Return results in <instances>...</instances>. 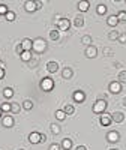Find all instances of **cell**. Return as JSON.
Listing matches in <instances>:
<instances>
[{"label": "cell", "mask_w": 126, "mask_h": 150, "mask_svg": "<svg viewBox=\"0 0 126 150\" xmlns=\"http://www.w3.org/2000/svg\"><path fill=\"white\" fill-rule=\"evenodd\" d=\"M32 51H35L36 54H42L44 51H47V41L44 38H36V39H33Z\"/></svg>", "instance_id": "1"}, {"label": "cell", "mask_w": 126, "mask_h": 150, "mask_svg": "<svg viewBox=\"0 0 126 150\" xmlns=\"http://www.w3.org/2000/svg\"><path fill=\"white\" fill-rule=\"evenodd\" d=\"M107 107H108V102L105 101V99H98V101L93 104L92 110H93L95 114H102V112H105Z\"/></svg>", "instance_id": "2"}, {"label": "cell", "mask_w": 126, "mask_h": 150, "mask_svg": "<svg viewBox=\"0 0 126 150\" xmlns=\"http://www.w3.org/2000/svg\"><path fill=\"white\" fill-rule=\"evenodd\" d=\"M41 89H42L44 92H51V90L54 89V80L50 78V77L42 78V81H41Z\"/></svg>", "instance_id": "3"}, {"label": "cell", "mask_w": 126, "mask_h": 150, "mask_svg": "<svg viewBox=\"0 0 126 150\" xmlns=\"http://www.w3.org/2000/svg\"><path fill=\"white\" fill-rule=\"evenodd\" d=\"M41 6H42L41 2H33V0H27V2L24 3V9L27 12H35L38 9H41Z\"/></svg>", "instance_id": "4"}, {"label": "cell", "mask_w": 126, "mask_h": 150, "mask_svg": "<svg viewBox=\"0 0 126 150\" xmlns=\"http://www.w3.org/2000/svg\"><path fill=\"white\" fill-rule=\"evenodd\" d=\"M69 27H71V21H69L68 18H62V20L57 23V29L62 30V32H68Z\"/></svg>", "instance_id": "5"}, {"label": "cell", "mask_w": 126, "mask_h": 150, "mask_svg": "<svg viewBox=\"0 0 126 150\" xmlns=\"http://www.w3.org/2000/svg\"><path fill=\"white\" fill-rule=\"evenodd\" d=\"M84 54H86L87 59H95V57L98 56V48H96L95 45L87 47V48H86V51H84Z\"/></svg>", "instance_id": "6"}, {"label": "cell", "mask_w": 126, "mask_h": 150, "mask_svg": "<svg viewBox=\"0 0 126 150\" xmlns=\"http://www.w3.org/2000/svg\"><path fill=\"white\" fill-rule=\"evenodd\" d=\"M99 122H101V125H102V126H110V125L113 123L111 114H108V112H102V114H101Z\"/></svg>", "instance_id": "7"}, {"label": "cell", "mask_w": 126, "mask_h": 150, "mask_svg": "<svg viewBox=\"0 0 126 150\" xmlns=\"http://www.w3.org/2000/svg\"><path fill=\"white\" fill-rule=\"evenodd\" d=\"M108 89H110V92H111V93L117 95V93H120V92H122V84H120L119 81H111V83H110V86H108Z\"/></svg>", "instance_id": "8"}, {"label": "cell", "mask_w": 126, "mask_h": 150, "mask_svg": "<svg viewBox=\"0 0 126 150\" xmlns=\"http://www.w3.org/2000/svg\"><path fill=\"white\" fill-rule=\"evenodd\" d=\"M107 140H108L110 143H117V141L120 140V134H119L117 131H110V132L107 134Z\"/></svg>", "instance_id": "9"}, {"label": "cell", "mask_w": 126, "mask_h": 150, "mask_svg": "<svg viewBox=\"0 0 126 150\" xmlns=\"http://www.w3.org/2000/svg\"><path fill=\"white\" fill-rule=\"evenodd\" d=\"M74 101L75 102H78V104H83L86 101V93L83 90H77V92H74Z\"/></svg>", "instance_id": "10"}, {"label": "cell", "mask_w": 126, "mask_h": 150, "mask_svg": "<svg viewBox=\"0 0 126 150\" xmlns=\"http://www.w3.org/2000/svg\"><path fill=\"white\" fill-rule=\"evenodd\" d=\"M111 119L116 123H122V122H125V114L122 111H114V112H111Z\"/></svg>", "instance_id": "11"}, {"label": "cell", "mask_w": 126, "mask_h": 150, "mask_svg": "<svg viewBox=\"0 0 126 150\" xmlns=\"http://www.w3.org/2000/svg\"><path fill=\"white\" fill-rule=\"evenodd\" d=\"M21 45H23V50H24V51H32V48H33V41L30 39V38H24V39L21 41Z\"/></svg>", "instance_id": "12"}, {"label": "cell", "mask_w": 126, "mask_h": 150, "mask_svg": "<svg viewBox=\"0 0 126 150\" xmlns=\"http://www.w3.org/2000/svg\"><path fill=\"white\" fill-rule=\"evenodd\" d=\"M2 123H3V126H5V128H12L15 122H14V117H12L11 114H6V116H3Z\"/></svg>", "instance_id": "13"}, {"label": "cell", "mask_w": 126, "mask_h": 150, "mask_svg": "<svg viewBox=\"0 0 126 150\" xmlns=\"http://www.w3.org/2000/svg\"><path fill=\"white\" fill-rule=\"evenodd\" d=\"M29 141H30L32 144H39V143H41V134H39V132H32V134L29 135Z\"/></svg>", "instance_id": "14"}, {"label": "cell", "mask_w": 126, "mask_h": 150, "mask_svg": "<svg viewBox=\"0 0 126 150\" xmlns=\"http://www.w3.org/2000/svg\"><path fill=\"white\" fill-rule=\"evenodd\" d=\"M74 77V71L71 69V68H63L62 69V78H65V80H71Z\"/></svg>", "instance_id": "15"}, {"label": "cell", "mask_w": 126, "mask_h": 150, "mask_svg": "<svg viewBox=\"0 0 126 150\" xmlns=\"http://www.w3.org/2000/svg\"><path fill=\"white\" fill-rule=\"evenodd\" d=\"M47 71L50 74H56L59 71V63H57V62H48V63H47Z\"/></svg>", "instance_id": "16"}, {"label": "cell", "mask_w": 126, "mask_h": 150, "mask_svg": "<svg viewBox=\"0 0 126 150\" xmlns=\"http://www.w3.org/2000/svg\"><path fill=\"white\" fill-rule=\"evenodd\" d=\"M90 8V3L87 2V0H81V2H78V11L80 12H87Z\"/></svg>", "instance_id": "17"}, {"label": "cell", "mask_w": 126, "mask_h": 150, "mask_svg": "<svg viewBox=\"0 0 126 150\" xmlns=\"http://www.w3.org/2000/svg\"><path fill=\"white\" fill-rule=\"evenodd\" d=\"M107 24L110 27H116L117 24H119V18H117V15H110L108 18H107Z\"/></svg>", "instance_id": "18"}, {"label": "cell", "mask_w": 126, "mask_h": 150, "mask_svg": "<svg viewBox=\"0 0 126 150\" xmlns=\"http://www.w3.org/2000/svg\"><path fill=\"white\" fill-rule=\"evenodd\" d=\"M74 26H75V27H83V26H84V17H83V15H77V17H75Z\"/></svg>", "instance_id": "19"}, {"label": "cell", "mask_w": 126, "mask_h": 150, "mask_svg": "<svg viewBox=\"0 0 126 150\" xmlns=\"http://www.w3.org/2000/svg\"><path fill=\"white\" fill-rule=\"evenodd\" d=\"M62 149L63 150H71L72 149V140L71 138H65L62 141Z\"/></svg>", "instance_id": "20"}, {"label": "cell", "mask_w": 126, "mask_h": 150, "mask_svg": "<svg viewBox=\"0 0 126 150\" xmlns=\"http://www.w3.org/2000/svg\"><path fill=\"white\" fill-rule=\"evenodd\" d=\"M63 111H65V114H66V116H72L74 112H75V108H74V105L66 104V105H65V108H63Z\"/></svg>", "instance_id": "21"}, {"label": "cell", "mask_w": 126, "mask_h": 150, "mask_svg": "<svg viewBox=\"0 0 126 150\" xmlns=\"http://www.w3.org/2000/svg\"><path fill=\"white\" fill-rule=\"evenodd\" d=\"M32 57H33L32 51H24V53L20 56V59H21L23 62H30V60H32Z\"/></svg>", "instance_id": "22"}, {"label": "cell", "mask_w": 126, "mask_h": 150, "mask_svg": "<svg viewBox=\"0 0 126 150\" xmlns=\"http://www.w3.org/2000/svg\"><path fill=\"white\" fill-rule=\"evenodd\" d=\"M50 129H51V132H53L54 135H59V134L62 132V128L59 126L57 123H51V125H50Z\"/></svg>", "instance_id": "23"}, {"label": "cell", "mask_w": 126, "mask_h": 150, "mask_svg": "<svg viewBox=\"0 0 126 150\" xmlns=\"http://www.w3.org/2000/svg\"><path fill=\"white\" fill-rule=\"evenodd\" d=\"M3 96L6 99H11L12 96H14V89H11V87H5V89H3Z\"/></svg>", "instance_id": "24"}, {"label": "cell", "mask_w": 126, "mask_h": 150, "mask_svg": "<svg viewBox=\"0 0 126 150\" xmlns=\"http://www.w3.org/2000/svg\"><path fill=\"white\" fill-rule=\"evenodd\" d=\"M54 116H56V119L60 120V122H63V120L66 119V114H65V111H63V110H57V111L54 112Z\"/></svg>", "instance_id": "25"}, {"label": "cell", "mask_w": 126, "mask_h": 150, "mask_svg": "<svg viewBox=\"0 0 126 150\" xmlns=\"http://www.w3.org/2000/svg\"><path fill=\"white\" fill-rule=\"evenodd\" d=\"M81 42H83L84 45H87V47H90L92 42H93V41H92V36H90V35H84V36L81 38Z\"/></svg>", "instance_id": "26"}, {"label": "cell", "mask_w": 126, "mask_h": 150, "mask_svg": "<svg viewBox=\"0 0 126 150\" xmlns=\"http://www.w3.org/2000/svg\"><path fill=\"white\" fill-rule=\"evenodd\" d=\"M96 12H98L99 15H105V14H107V5H104V3L98 5V8H96Z\"/></svg>", "instance_id": "27"}, {"label": "cell", "mask_w": 126, "mask_h": 150, "mask_svg": "<svg viewBox=\"0 0 126 150\" xmlns=\"http://www.w3.org/2000/svg\"><path fill=\"white\" fill-rule=\"evenodd\" d=\"M20 110H21L20 104H17V102H12L11 104V112H12V114H18Z\"/></svg>", "instance_id": "28"}, {"label": "cell", "mask_w": 126, "mask_h": 150, "mask_svg": "<svg viewBox=\"0 0 126 150\" xmlns=\"http://www.w3.org/2000/svg\"><path fill=\"white\" fill-rule=\"evenodd\" d=\"M117 78H119L117 81H119L120 84H126V71H120Z\"/></svg>", "instance_id": "29"}, {"label": "cell", "mask_w": 126, "mask_h": 150, "mask_svg": "<svg viewBox=\"0 0 126 150\" xmlns=\"http://www.w3.org/2000/svg\"><path fill=\"white\" fill-rule=\"evenodd\" d=\"M119 36H120V33L117 32V30H111L110 33H108V38L111 41H117L119 39Z\"/></svg>", "instance_id": "30"}, {"label": "cell", "mask_w": 126, "mask_h": 150, "mask_svg": "<svg viewBox=\"0 0 126 150\" xmlns=\"http://www.w3.org/2000/svg\"><path fill=\"white\" fill-rule=\"evenodd\" d=\"M23 108H24V110H27V111H30V110L33 108V102L30 101V99H26V101L23 102Z\"/></svg>", "instance_id": "31"}, {"label": "cell", "mask_w": 126, "mask_h": 150, "mask_svg": "<svg viewBox=\"0 0 126 150\" xmlns=\"http://www.w3.org/2000/svg\"><path fill=\"white\" fill-rule=\"evenodd\" d=\"M5 18H6V21H9V23H12V21H15V12H12V11H9L8 14L5 15Z\"/></svg>", "instance_id": "32"}, {"label": "cell", "mask_w": 126, "mask_h": 150, "mask_svg": "<svg viewBox=\"0 0 126 150\" xmlns=\"http://www.w3.org/2000/svg\"><path fill=\"white\" fill-rule=\"evenodd\" d=\"M50 39L51 41H59V30H51L50 32Z\"/></svg>", "instance_id": "33"}, {"label": "cell", "mask_w": 126, "mask_h": 150, "mask_svg": "<svg viewBox=\"0 0 126 150\" xmlns=\"http://www.w3.org/2000/svg\"><path fill=\"white\" fill-rule=\"evenodd\" d=\"M0 110H2L3 112H11V104L9 102H3L2 107H0Z\"/></svg>", "instance_id": "34"}, {"label": "cell", "mask_w": 126, "mask_h": 150, "mask_svg": "<svg viewBox=\"0 0 126 150\" xmlns=\"http://www.w3.org/2000/svg\"><path fill=\"white\" fill-rule=\"evenodd\" d=\"M117 18H119V23L120 21H126V11H120L117 14Z\"/></svg>", "instance_id": "35"}, {"label": "cell", "mask_w": 126, "mask_h": 150, "mask_svg": "<svg viewBox=\"0 0 126 150\" xmlns=\"http://www.w3.org/2000/svg\"><path fill=\"white\" fill-rule=\"evenodd\" d=\"M8 12H9V9L6 5H0V15H6Z\"/></svg>", "instance_id": "36"}, {"label": "cell", "mask_w": 126, "mask_h": 150, "mask_svg": "<svg viewBox=\"0 0 126 150\" xmlns=\"http://www.w3.org/2000/svg\"><path fill=\"white\" fill-rule=\"evenodd\" d=\"M120 44H126V33H120V36H119V39H117Z\"/></svg>", "instance_id": "37"}, {"label": "cell", "mask_w": 126, "mask_h": 150, "mask_svg": "<svg viewBox=\"0 0 126 150\" xmlns=\"http://www.w3.org/2000/svg\"><path fill=\"white\" fill-rule=\"evenodd\" d=\"M15 50H17V54H20V56L24 53V50H23V45H21V42L17 45V48H15Z\"/></svg>", "instance_id": "38"}, {"label": "cell", "mask_w": 126, "mask_h": 150, "mask_svg": "<svg viewBox=\"0 0 126 150\" xmlns=\"http://www.w3.org/2000/svg\"><path fill=\"white\" fill-rule=\"evenodd\" d=\"M60 147H62V146H59V144H56V143H54V144L50 146V149H48V150H60Z\"/></svg>", "instance_id": "39"}, {"label": "cell", "mask_w": 126, "mask_h": 150, "mask_svg": "<svg viewBox=\"0 0 126 150\" xmlns=\"http://www.w3.org/2000/svg\"><path fill=\"white\" fill-rule=\"evenodd\" d=\"M104 54H105V56H113V50H111V48H105V50H104Z\"/></svg>", "instance_id": "40"}, {"label": "cell", "mask_w": 126, "mask_h": 150, "mask_svg": "<svg viewBox=\"0 0 126 150\" xmlns=\"http://www.w3.org/2000/svg\"><path fill=\"white\" fill-rule=\"evenodd\" d=\"M5 78V68H0V80Z\"/></svg>", "instance_id": "41"}, {"label": "cell", "mask_w": 126, "mask_h": 150, "mask_svg": "<svg viewBox=\"0 0 126 150\" xmlns=\"http://www.w3.org/2000/svg\"><path fill=\"white\" fill-rule=\"evenodd\" d=\"M47 141V135L45 134H41V143H45Z\"/></svg>", "instance_id": "42"}, {"label": "cell", "mask_w": 126, "mask_h": 150, "mask_svg": "<svg viewBox=\"0 0 126 150\" xmlns=\"http://www.w3.org/2000/svg\"><path fill=\"white\" fill-rule=\"evenodd\" d=\"M75 150H87V147H86V146H78Z\"/></svg>", "instance_id": "43"}, {"label": "cell", "mask_w": 126, "mask_h": 150, "mask_svg": "<svg viewBox=\"0 0 126 150\" xmlns=\"http://www.w3.org/2000/svg\"><path fill=\"white\" fill-rule=\"evenodd\" d=\"M122 102H123V105H125V107H126V96H125V98H123V101H122Z\"/></svg>", "instance_id": "44"}, {"label": "cell", "mask_w": 126, "mask_h": 150, "mask_svg": "<svg viewBox=\"0 0 126 150\" xmlns=\"http://www.w3.org/2000/svg\"><path fill=\"white\" fill-rule=\"evenodd\" d=\"M3 66H5V63H3L2 60H0V68H3Z\"/></svg>", "instance_id": "45"}, {"label": "cell", "mask_w": 126, "mask_h": 150, "mask_svg": "<svg viewBox=\"0 0 126 150\" xmlns=\"http://www.w3.org/2000/svg\"><path fill=\"white\" fill-rule=\"evenodd\" d=\"M2 112H3V111H2V110H0V117H2Z\"/></svg>", "instance_id": "46"}, {"label": "cell", "mask_w": 126, "mask_h": 150, "mask_svg": "<svg viewBox=\"0 0 126 150\" xmlns=\"http://www.w3.org/2000/svg\"><path fill=\"white\" fill-rule=\"evenodd\" d=\"M110 150H119V149H110Z\"/></svg>", "instance_id": "47"}, {"label": "cell", "mask_w": 126, "mask_h": 150, "mask_svg": "<svg viewBox=\"0 0 126 150\" xmlns=\"http://www.w3.org/2000/svg\"><path fill=\"white\" fill-rule=\"evenodd\" d=\"M20 150H24V149H20Z\"/></svg>", "instance_id": "48"}]
</instances>
